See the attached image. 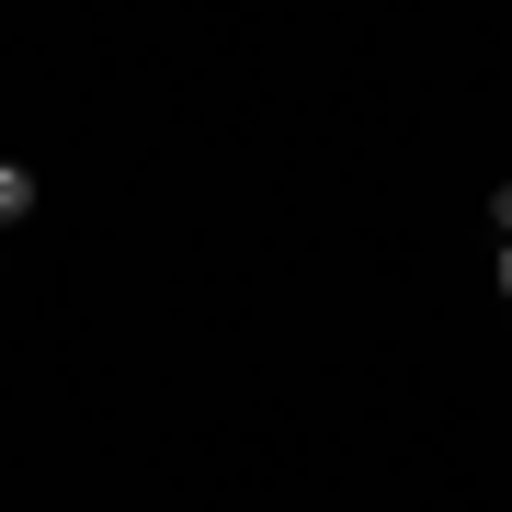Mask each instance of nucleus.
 <instances>
[{"label":"nucleus","mask_w":512,"mask_h":512,"mask_svg":"<svg viewBox=\"0 0 512 512\" xmlns=\"http://www.w3.org/2000/svg\"><path fill=\"white\" fill-rule=\"evenodd\" d=\"M490 274H501V296H512V239H501V262H490Z\"/></svg>","instance_id":"3"},{"label":"nucleus","mask_w":512,"mask_h":512,"mask_svg":"<svg viewBox=\"0 0 512 512\" xmlns=\"http://www.w3.org/2000/svg\"><path fill=\"white\" fill-rule=\"evenodd\" d=\"M35 205H46V194H35V171H23V160H0V228H12V217H35Z\"/></svg>","instance_id":"1"},{"label":"nucleus","mask_w":512,"mask_h":512,"mask_svg":"<svg viewBox=\"0 0 512 512\" xmlns=\"http://www.w3.org/2000/svg\"><path fill=\"white\" fill-rule=\"evenodd\" d=\"M490 228H501V239H512V183H501V194H490Z\"/></svg>","instance_id":"2"}]
</instances>
